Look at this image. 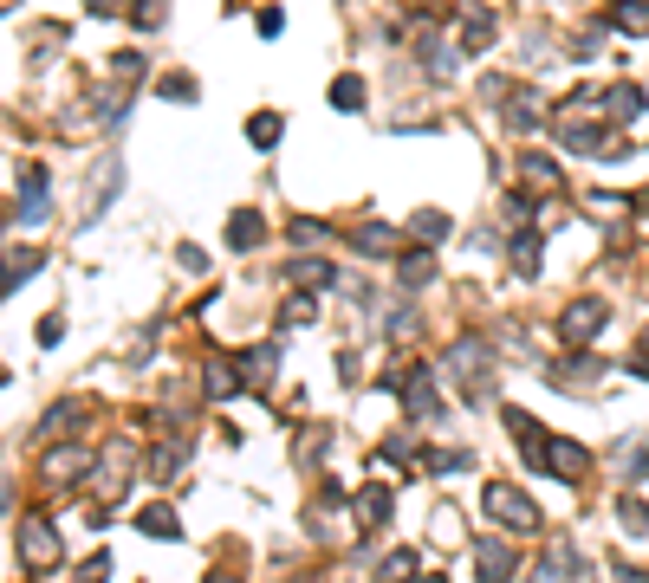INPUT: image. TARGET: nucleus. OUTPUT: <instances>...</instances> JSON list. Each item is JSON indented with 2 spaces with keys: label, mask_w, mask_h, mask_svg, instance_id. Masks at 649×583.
<instances>
[{
  "label": "nucleus",
  "mask_w": 649,
  "mask_h": 583,
  "mask_svg": "<svg viewBox=\"0 0 649 583\" xmlns=\"http://www.w3.org/2000/svg\"><path fill=\"white\" fill-rule=\"evenodd\" d=\"M487 519H500L506 532H532L539 525V506L520 493V486H506V480H487Z\"/></svg>",
  "instance_id": "1"
},
{
  "label": "nucleus",
  "mask_w": 649,
  "mask_h": 583,
  "mask_svg": "<svg viewBox=\"0 0 649 583\" xmlns=\"http://www.w3.org/2000/svg\"><path fill=\"white\" fill-rule=\"evenodd\" d=\"M480 356H487V350H480L474 338H462V344H454V350H448V376H454V382H462V389H468V396H474V402L487 396V382H480Z\"/></svg>",
  "instance_id": "3"
},
{
  "label": "nucleus",
  "mask_w": 649,
  "mask_h": 583,
  "mask_svg": "<svg viewBox=\"0 0 649 583\" xmlns=\"http://www.w3.org/2000/svg\"><path fill=\"white\" fill-rule=\"evenodd\" d=\"M487 46H494V13L468 7V20H462V52H487Z\"/></svg>",
  "instance_id": "7"
},
{
  "label": "nucleus",
  "mask_w": 649,
  "mask_h": 583,
  "mask_svg": "<svg viewBox=\"0 0 649 583\" xmlns=\"http://www.w3.org/2000/svg\"><path fill=\"white\" fill-rule=\"evenodd\" d=\"M332 104H338V110H364V78H338V85H332Z\"/></svg>",
  "instance_id": "12"
},
{
  "label": "nucleus",
  "mask_w": 649,
  "mask_h": 583,
  "mask_svg": "<svg viewBox=\"0 0 649 583\" xmlns=\"http://www.w3.org/2000/svg\"><path fill=\"white\" fill-rule=\"evenodd\" d=\"M137 525H143L150 538H182V519H169V506H150V512H143Z\"/></svg>",
  "instance_id": "9"
},
{
  "label": "nucleus",
  "mask_w": 649,
  "mask_h": 583,
  "mask_svg": "<svg viewBox=\"0 0 649 583\" xmlns=\"http://www.w3.org/2000/svg\"><path fill=\"white\" fill-rule=\"evenodd\" d=\"M240 376H247V382H266V376H273V350H247V356H240Z\"/></svg>",
  "instance_id": "14"
},
{
  "label": "nucleus",
  "mask_w": 649,
  "mask_h": 583,
  "mask_svg": "<svg viewBox=\"0 0 649 583\" xmlns=\"http://www.w3.org/2000/svg\"><path fill=\"white\" fill-rule=\"evenodd\" d=\"M20 558H33V570H52V564H59V538H52L46 519H26V525H20Z\"/></svg>",
  "instance_id": "2"
},
{
  "label": "nucleus",
  "mask_w": 649,
  "mask_h": 583,
  "mask_svg": "<svg viewBox=\"0 0 649 583\" xmlns=\"http://www.w3.org/2000/svg\"><path fill=\"white\" fill-rule=\"evenodd\" d=\"M416 577V558H410V551H390V558H384V583H410Z\"/></svg>",
  "instance_id": "15"
},
{
  "label": "nucleus",
  "mask_w": 649,
  "mask_h": 583,
  "mask_svg": "<svg viewBox=\"0 0 649 583\" xmlns=\"http://www.w3.org/2000/svg\"><path fill=\"white\" fill-rule=\"evenodd\" d=\"M208 583H234V577H228V570H214V577H208Z\"/></svg>",
  "instance_id": "26"
},
{
  "label": "nucleus",
  "mask_w": 649,
  "mask_h": 583,
  "mask_svg": "<svg viewBox=\"0 0 649 583\" xmlns=\"http://www.w3.org/2000/svg\"><path fill=\"white\" fill-rule=\"evenodd\" d=\"M358 246H364V253H384V246H390V227H376V220H370V227H358Z\"/></svg>",
  "instance_id": "22"
},
{
  "label": "nucleus",
  "mask_w": 649,
  "mask_h": 583,
  "mask_svg": "<svg viewBox=\"0 0 649 583\" xmlns=\"http://www.w3.org/2000/svg\"><path fill=\"white\" fill-rule=\"evenodd\" d=\"M617 26H630V33H649V7H636V0H624V7H617Z\"/></svg>",
  "instance_id": "21"
},
{
  "label": "nucleus",
  "mask_w": 649,
  "mask_h": 583,
  "mask_svg": "<svg viewBox=\"0 0 649 583\" xmlns=\"http://www.w3.org/2000/svg\"><path fill=\"white\" fill-rule=\"evenodd\" d=\"M416 234H422V240H448V214L422 208V214H416Z\"/></svg>",
  "instance_id": "17"
},
{
  "label": "nucleus",
  "mask_w": 649,
  "mask_h": 583,
  "mask_svg": "<svg viewBox=\"0 0 649 583\" xmlns=\"http://www.w3.org/2000/svg\"><path fill=\"white\" fill-rule=\"evenodd\" d=\"M604 110H610L617 124H624V117H636V110H643V98H636V91L624 85V91H610V104H604Z\"/></svg>",
  "instance_id": "19"
},
{
  "label": "nucleus",
  "mask_w": 649,
  "mask_h": 583,
  "mask_svg": "<svg viewBox=\"0 0 649 583\" xmlns=\"http://www.w3.org/2000/svg\"><path fill=\"white\" fill-rule=\"evenodd\" d=\"M474 558H480V564H474V570H480V583H513V551H506L500 538H487Z\"/></svg>",
  "instance_id": "6"
},
{
  "label": "nucleus",
  "mask_w": 649,
  "mask_h": 583,
  "mask_svg": "<svg viewBox=\"0 0 649 583\" xmlns=\"http://www.w3.org/2000/svg\"><path fill=\"white\" fill-rule=\"evenodd\" d=\"M358 512H364V525H384V519H390V493H384V486H370V493L358 499Z\"/></svg>",
  "instance_id": "11"
},
{
  "label": "nucleus",
  "mask_w": 649,
  "mask_h": 583,
  "mask_svg": "<svg viewBox=\"0 0 649 583\" xmlns=\"http://www.w3.org/2000/svg\"><path fill=\"white\" fill-rule=\"evenodd\" d=\"M422 279H436V260H428V253H410V260H402V286H422Z\"/></svg>",
  "instance_id": "16"
},
{
  "label": "nucleus",
  "mask_w": 649,
  "mask_h": 583,
  "mask_svg": "<svg viewBox=\"0 0 649 583\" xmlns=\"http://www.w3.org/2000/svg\"><path fill=\"white\" fill-rule=\"evenodd\" d=\"M428 583H436V577H428Z\"/></svg>",
  "instance_id": "27"
},
{
  "label": "nucleus",
  "mask_w": 649,
  "mask_h": 583,
  "mask_svg": "<svg viewBox=\"0 0 649 583\" xmlns=\"http://www.w3.org/2000/svg\"><path fill=\"white\" fill-rule=\"evenodd\" d=\"M162 98L188 104V98H195V78H188V72H169V78H162Z\"/></svg>",
  "instance_id": "20"
},
{
  "label": "nucleus",
  "mask_w": 649,
  "mask_h": 583,
  "mask_svg": "<svg viewBox=\"0 0 649 583\" xmlns=\"http://www.w3.org/2000/svg\"><path fill=\"white\" fill-rule=\"evenodd\" d=\"M85 7H91V13H111V7H117V0H85Z\"/></svg>",
  "instance_id": "25"
},
{
  "label": "nucleus",
  "mask_w": 649,
  "mask_h": 583,
  "mask_svg": "<svg viewBox=\"0 0 649 583\" xmlns=\"http://www.w3.org/2000/svg\"><path fill=\"white\" fill-rule=\"evenodd\" d=\"M260 234H266V227H260V214H254V208L228 214V240H234V246H260Z\"/></svg>",
  "instance_id": "8"
},
{
  "label": "nucleus",
  "mask_w": 649,
  "mask_h": 583,
  "mask_svg": "<svg viewBox=\"0 0 649 583\" xmlns=\"http://www.w3.org/2000/svg\"><path fill=\"white\" fill-rule=\"evenodd\" d=\"M604 318H610V312H604V304H591V298H578V304H572V312H565V318H558V330H565V338H572V344H584V338H598V330H604Z\"/></svg>",
  "instance_id": "5"
},
{
  "label": "nucleus",
  "mask_w": 649,
  "mask_h": 583,
  "mask_svg": "<svg viewBox=\"0 0 649 583\" xmlns=\"http://www.w3.org/2000/svg\"><path fill=\"white\" fill-rule=\"evenodd\" d=\"M532 467H552L558 480H578L584 474V448H578V441H539Z\"/></svg>",
  "instance_id": "4"
},
{
  "label": "nucleus",
  "mask_w": 649,
  "mask_h": 583,
  "mask_svg": "<svg viewBox=\"0 0 649 583\" xmlns=\"http://www.w3.org/2000/svg\"><path fill=\"white\" fill-rule=\"evenodd\" d=\"M247 143H260V150H273V143H280V117H273V110H260V117L247 124Z\"/></svg>",
  "instance_id": "10"
},
{
  "label": "nucleus",
  "mask_w": 649,
  "mask_h": 583,
  "mask_svg": "<svg viewBox=\"0 0 649 583\" xmlns=\"http://www.w3.org/2000/svg\"><path fill=\"white\" fill-rule=\"evenodd\" d=\"M292 279H299V286H332L338 272L324 266V260H299V266H292Z\"/></svg>",
  "instance_id": "13"
},
{
  "label": "nucleus",
  "mask_w": 649,
  "mask_h": 583,
  "mask_svg": "<svg viewBox=\"0 0 649 583\" xmlns=\"http://www.w3.org/2000/svg\"><path fill=\"white\" fill-rule=\"evenodd\" d=\"M130 20H137L143 33H150V26H162V20H169V0H137V13H130Z\"/></svg>",
  "instance_id": "18"
},
{
  "label": "nucleus",
  "mask_w": 649,
  "mask_h": 583,
  "mask_svg": "<svg viewBox=\"0 0 649 583\" xmlns=\"http://www.w3.org/2000/svg\"><path fill=\"white\" fill-rule=\"evenodd\" d=\"M617 512H624V525H630V532H649V512H643V499H624Z\"/></svg>",
  "instance_id": "23"
},
{
  "label": "nucleus",
  "mask_w": 649,
  "mask_h": 583,
  "mask_svg": "<svg viewBox=\"0 0 649 583\" xmlns=\"http://www.w3.org/2000/svg\"><path fill=\"white\" fill-rule=\"evenodd\" d=\"M526 176H532V182H546V188L558 182V169H552V162H546V156H526Z\"/></svg>",
  "instance_id": "24"
}]
</instances>
